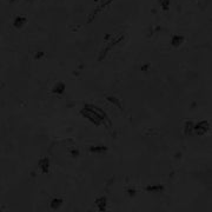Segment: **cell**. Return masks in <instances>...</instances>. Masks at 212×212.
<instances>
[{"label":"cell","mask_w":212,"mask_h":212,"mask_svg":"<svg viewBox=\"0 0 212 212\" xmlns=\"http://www.w3.org/2000/svg\"><path fill=\"white\" fill-rule=\"evenodd\" d=\"M159 3L164 10H167L170 7V0H159Z\"/></svg>","instance_id":"cell-3"},{"label":"cell","mask_w":212,"mask_h":212,"mask_svg":"<svg viewBox=\"0 0 212 212\" xmlns=\"http://www.w3.org/2000/svg\"><path fill=\"white\" fill-rule=\"evenodd\" d=\"M193 130L197 134H204L207 130H208V123L206 121H199L198 124H196L193 126Z\"/></svg>","instance_id":"cell-1"},{"label":"cell","mask_w":212,"mask_h":212,"mask_svg":"<svg viewBox=\"0 0 212 212\" xmlns=\"http://www.w3.org/2000/svg\"><path fill=\"white\" fill-rule=\"evenodd\" d=\"M182 43H183V37L174 35V37L172 38V45H173V46H179Z\"/></svg>","instance_id":"cell-2"}]
</instances>
